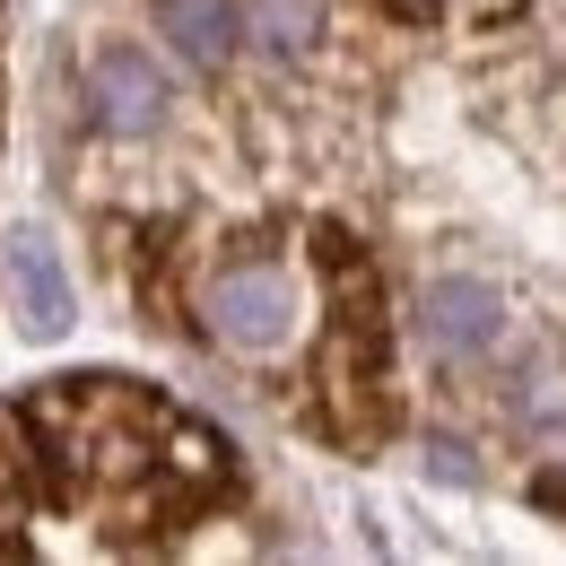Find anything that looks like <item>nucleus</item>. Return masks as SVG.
<instances>
[{"label": "nucleus", "instance_id": "obj_1", "mask_svg": "<svg viewBox=\"0 0 566 566\" xmlns=\"http://www.w3.org/2000/svg\"><path fill=\"white\" fill-rule=\"evenodd\" d=\"M201 340L227 357H280L305 323V280L287 271L280 253H227L210 280L192 287Z\"/></svg>", "mask_w": 566, "mask_h": 566}, {"label": "nucleus", "instance_id": "obj_2", "mask_svg": "<svg viewBox=\"0 0 566 566\" xmlns=\"http://www.w3.org/2000/svg\"><path fill=\"white\" fill-rule=\"evenodd\" d=\"M87 114H96V132H123V140H140V132L166 123V78H157V62L140 44L87 53Z\"/></svg>", "mask_w": 566, "mask_h": 566}, {"label": "nucleus", "instance_id": "obj_3", "mask_svg": "<svg viewBox=\"0 0 566 566\" xmlns=\"http://www.w3.org/2000/svg\"><path fill=\"white\" fill-rule=\"evenodd\" d=\"M419 332L436 357H489L496 340H505V296H496L489 280H436L419 296Z\"/></svg>", "mask_w": 566, "mask_h": 566}, {"label": "nucleus", "instance_id": "obj_4", "mask_svg": "<svg viewBox=\"0 0 566 566\" xmlns=\"http://www.w3.org/2000/svg\"><path fill=\"white\" fill-rule=\"evenodd\" d=\"M0 280H9V305H18L27 332H62L71 323V280H62L44 235H9L0 244Z\"/></svg>", "mask_w": 566, "mask_h": 566}, {"label": "nucleus", "instance_id": "obj_5", "mask_svg": "<svg viewBox=\"0 0 566 566\" xmlns=\"http://www.w3.org/2000/svg\"><path fill=\"white\" fill-rule=\"evenodd\" d=\"M148 9L175 35V53H192V62H227L235 35H244V9L235 0H148Z\"/></svg>", "mask_w": 566, "mask_h": 566}, {"label": "nucleus", "instance_id": "obj_6", "mask_svg": "<svg viewBox=\"0 0 566 566\" xmlns=\"http://www.w3.org/2000/svg\"><path fill=\"white\" fill-rule=\"evenodd\" d=\"M323 27V9L314 0H253L244 9V35H262L271 53H305V35Z\"/></svg>", "mask_w": 566, "mask_h": 566}, {"label": "nucleus", "instance_id": "obj_7", "mask_svg": "<svg viewBox=\"0 0 566 566\" xmlns=\"http://www.w3.org/2000/svg\"><path fill=\"white\" fill-rule=\"evenodd\" d=\"M523 419H566V366H558V357L532 366V384H523Z\"/></svg>", "mask_w": 566, "mask_h": 566}, {"label": "nucleus", "instance_id": "obj_8", "mask_svg": "<svg viewBox=\"0 0 566 566\" xmlns=\"http://www.w3.org/2000/svg\"><path fill=\"white\" fill-rule=\"evenodd\" d=\"M392 9H410V18H505L514 0H392Z\"/></svg>", "mask_w": 566, "mask_h": 566}]
</instances>
